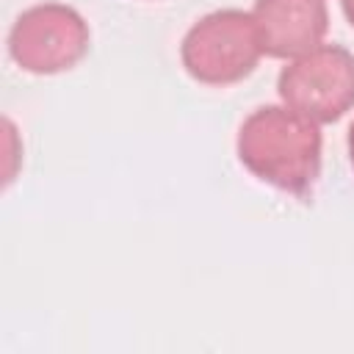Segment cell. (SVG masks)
Instances as JSON below:
<instances>
[{"label": "cell", "instance_id": "cell-3", "mask_svg": "<svg viewBox=\"0 0 354 354\" xmlns=\"http://www.w3.org/2000/svg\"><path fill=\"white\" fill-rule=\"evenodd\" d=\"M91 47V30L66 3H36L8 30L11 61L30 75H58L77 66Z\"/></svg>", "mask_w": 354, "mask_h": 354}, {"label": "cell", "instance_id": "cell-4", "mask_svg": "<svg viewBox=\"0 0 354 354\" xmlns=\"http://www.w3.org/2000/svg\"><path fill=\"white\" fill-rule=\"evenodd\" d=\"M277 91L290 111L315 124H332L354 108V53L340 44H318L282 66Z\"/></svg>", "mask_w": 354, "mask_h": 354}, {"label": "cell", "instance_id": "cell-5", "mask_svg": "<svg viewBox=\"0 0 354 354\" xmlns=\"http://www.w3.org/2000/svg\"><path fill=\"white\" fill-rule=\"evenodd\" d=\"M252 17L268 58H299L324 44L329 30L324 0H254Z\"/></svg>", "mask_w": 354, "mask_h": 354}, {"label": "cell", "instance_id": "cell-7", "mask_svg": "<svg viewBox=\"0 0 354 354\" xmlns=\"http://www.w3.org/2000/svg\"><path fill=\"white\" fill-rule=\"evenodd\" d=\"M346 147H348V160H351V166H354V122H351V127H348V138H346Z\"/></svg>", "mask_w": 354, "mask_h": 354}, {"label": "cell", "instance_id": "cell-1", "mask_svg": "<svg viewBox=\"0 0 354 354\" xmlns=\"http://www.w3.org/2000/svg\"><path fill=\"white\" fill-rule=\"evenodd\" d=\"M321 130L288 105H260L238 127L235 152L260 183L307 194L321 174Z\"/></svg>", "mask_w": 354, "mask_h": 354}, {"label": "cell", "instance_id": "cell-2", "mask_svg": "<svg viewBox=\"0 0 354 354\" xmlns=\"http://www.w3.org/2000/svg\"><path fill=\"white\" fill-rule=\"evenodd\" d=\"M263 55L252 11L218 8L196 19L180 44L183 69L205 86H232L249 77Z\"/></svg>", "mask_w": 354, "mask_h": 354}, {"label": "cell", "instance_id": "cell-6", "mask_svg": "<svg viewBox=\"0 0 354 354\" xmlns=\"http://www.w3.org/2000/svg\"><path fill=\"white\" fill-rule=\"evenodd\" d=\"M340 8H343V14H346L348 25L354 28V0H340Z\"/></svg>", "mask_w": 354, "mask_h": 354}]
</instances>
